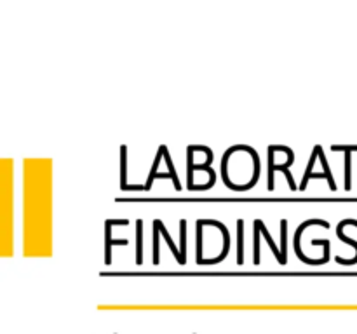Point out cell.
Returning <instances> with one entry per match:
<instances>
[{
	"mask_svg": "<svg viewBox=\"0 0 357 334\" xmlns=\"http://www.w3.org/2000/svg\"><path fill=\"white\" fill-rule=\"evenodd\" d=\"M319 150H321V146H315V148H314V155H312L310 162H308V167H307L305 174H303V183H302V186H300V188H302V190H305L307 183H308V179H310V174H312V167H314L315 157L319 155Z\"/></svg>",
	"mask_w": 357,
	"mask_h": 334,
	"instance_id": "30bf717a",
	"label": "cell"
},
{
	"mask_svg": "<svg viewBox=\"0 0 357 334\" xmlns=\"http://www.w3.org/2000/svg\"><path fill=\"white\" fill-rule=\"evenodd\" d=\"M159 232H161V220L153 221V265H159Z\"/></svg>",
	"mask_w": 357,
	"mask_h": 334,
	"instance_id": "ba28073f",
	"label": "cell"
},
{
	"mask_svg": "<svg viewBox=\"0 0 357 334\" xmlns=\"http://www.w3.org/2000/svg\"><path fill=\"white\" fill-rule=\"evenodd\" d=\"M331 148L333 152H340V150L347 152V157H345V188L350 190V186H352V183H350V152H357V146H335L333 144Z\"/></svg>",
	"mask_w": 357,
	"mask_h": 334,
	"instance_id": "3957f363",
	"label": "cell"
},
{
	"mask_svg": "<svg viewBox=\"0 0 357 334\" xmlns=\"http://www.w3.org/2000/svg\"><path fill=\"white\" fill-rule=\"evenodd\" d=\"M345 224H354V226H357V221H356V220H343L340 224H338V228H336V232H338V237H340L343 242H347V244L354 245V247H356V249H357V242H356V240H350V239H347V237H345V235H343V233H341V230H343ZM336 261L341 263V265H352V263H356V261H357V256L352 259V261H343V259H341V258H336Z\"/></svg>",
	"mask_w": 357,
	"mask_h": 334,
	"instance_id": "277c9868",
	"label": "cell"
},
{
	"mask_svg": "<svg viewBox=\"0 0 357 334\" xmlns=\"http://www.w3.org/2000/svg\"><path fill=\"white\" fill-rule=\"evenodd\" d=\"M143 263V221H136V265Z\"/></svg>",
	"mask_w": 357,
	"mask_h": 334,
	"instance_id": "5b68a950",
	"label": "cell"
},
{
	"mask_svg": "<svg viewBox=\"0 0 357 334\" xmlns=\"http://www.w3.org/2000/svg\"><path fill=\"white\" fill-rule=\"evenodd\" d=\"M126 153H128V148L126 146H122L120 148V188L122 190H129V186H128V179H126V176H128V165H126Z\"/></svg>",
	"mask_w": 357,
	"mask_h": 334,
	"instance_id": "52a82bcc",
	"label": "cell"
},
{
	"mask_svg": "<svg viewBox=\"0 0 357 334\" xmlns=\"http://www.w3.org/2000/svg\"><path fill=\"white\" fill-rule=\"evenodd\" d=\"M243 228H244V221L239 220L237 221V240H239V247H237V265H243Z\"/></svg>",
	"mask_w": 357,
	"mask_h": 334,
	"instance_id": "9c48e42d",
	"label": "cell"
},
{
	"mask_svg": "<svg viewBox=\"0 0 357 334\" xmlns=\"http://www.w3.org/2000/svg\"><path fill=\"white\" fill-rule=\"evenodd\" d=\"M255 224H258V228H260V232L263 233V237L267 239V242H268V245H270V247H272V251H274V254H276V258L279 259V261H281V265H286V261H284V258H282V254L279 253V249H277L276 247V244H274V240L272 239H270V235H268V230L265 228L263 226V221H260V220H256L255 221Z\"/></svg>",
	"mask_w": 357,
	"mask_h": 334,
	"instance_id": "8992f818",
	"label": "cell"
},
{
	"mask_svg": "<svg viewBox=\"0 0 357 334\" xmlns=\"http://www.w3.org/2000/svg\"><path fill=\"white\" fill-rule=\"evenodd\" d=\"M161 150H162V153H164V159H166V162H167V167H169V173L173 174V181H175V186H176V190H181V185H179V183H178V178H176V174H175V169H173V162H171V157H169V150H167L166 146H164V144H162V146H161Z\"/></svg>",
	"mask_w": 357,
	"mask_h": 334,
	"instance_id": "8fae6325",
	"label": "cell"
},
{
	"mask_svg": "<svg viewBox=\"0 0 357 334\" xmlns=\"http://www.w3.org/2000/svg\"><path fill=\"white\" fill-rule=\"evenodd\" d=\"M281 150H284V152L288 153V162H286L284 165H274V153L268 150V152H270V155H268V162H270V167H268V188H270V190L274 188V171L279 169V171H282V173L286 174V178H288V181H289V188L296 190L294 179H293V176H291V173H289V165L293 164V160H294L293 150L286 148V146H281Z\"/></svg>",
	"mask_w": 357,
	"mask_h": 334,
	"instance_id": "6da1fadb",
	"label": "cell"
},
{
	"mask_svg": "<svg viewBox=\"0 0 357 334\" xmlns=\"http://www.w3.org/2000/svg\"><path fill=\"white\" fill-rule=\"evenodd\" d=\"M114 224H128V220H108L107 221V232H105V235H107V265H110L112 263V245L114 244H119V245H128V240H112L110 237V226H114Z\"/></svg>",
	"mask_w": 357,
	"mask_h": 334,
	"instance_id": "7a4b0ae2",
	"label": "cell"
},
{
	"mask_svg": "<svg viewBox=\"0 0 357 334\" xmlns=\"http://www.w3.org/2000/svg\"><path fill=\"white\" fill-rule=\"evenodd\" d=\"M161 157H162V150L159 148V155H157V159H155V162H153V167H152V171H150V174H148V181H146V185H145V188H146V190H150V186H152V183H153V178H155V174H157V167H159V160H161Z\"/></svg>",
	"mask_w": 357,
	"mask_h": 334,
	"instance_id": "7c38bea8",
	"label": "cell"
}]
</instances>
